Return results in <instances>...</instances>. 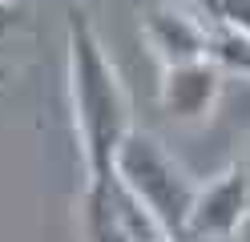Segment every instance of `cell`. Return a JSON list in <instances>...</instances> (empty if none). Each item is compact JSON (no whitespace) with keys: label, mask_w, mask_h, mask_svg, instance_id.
<instances>
[{"label":"cell","mask_w":250,"mask_h":242,"mask_svg":"<svg viewBox=\"0 0 250 242\" xmlns=\"http://www.w3.org/2000/svg\"><path fill=\"white\" fill-rule=\"evenodd\" d=\"M69 93L89 182H109L117 145L129 133V101L85 8L69 12Z\"/></svg>","instance_id":"cell-1"},{"label":"cell","mask_w":250,"mask_h":242,"mask_svg":"<svg viewBox=\"0 0 250 242\" xmlns=\"http://www.w3.org/2000/svg\"><path fill=\"white\" fill-rule=\"evenodd\" d=\"M113 174L146 202V210L162 222V230L169 238L174 242L186 238V222H190V210L198 202L202 186H194L190 174L149 133H137V129L125 133V141L117 145V157H113Z\"/></svg>","instance_id":"cell-2"},{"label":"cell","mask_w":250,"mask_h":242,"mask_svg":"<svg viewBox=\"0 0 250 242\" xmlns=\"http://www.w3.org/2000/svg\"><path fill=\"white\" fill-rule=\"evenodd\" d=\"M246 214H250L246 170H230L218 182L198 190V202L190 210V222H186V238H234V230Z\"/></svg>","instance_id":"cell-3"},{"label":"cell","mask_w":250,"mask_h":242,"mask_svg":"<svg viewBox=\"0 0 250 242\" xmlns=\"http://www.w3.org/2000/svg\"><path fill=\"white\" fill-rule=\"evenodd\" d=\"M222 93V65L214 57L169 65L162 77V109L174 121H202Z\"/></svg>","instance_id":"cell-4"},{"label":"cell","mask_w":250,"mask_h":242,"mask_svg":"<svg viewBox=\"0 0 250 242\" xmlns=\"http://www.w3.org/2000/svg\"><path fill=\"white\" fill-rule=\"evenodd\" d=\"M146 41H149L153 57H158L166 69L169 65L210 57V28H202L194 16H186V12H169V8L146 12Z\"/></svg>","instance_id":"cell-5"},{"label":"cell","mask_w":250,"mask_h":242,"mask_svg":"<svg viewBox=\"0 0 250 242\" xmlns=\"http://www.w3.org/2000/svg\"><path fill=\"white\" fill-rule=\"evenodd\" d=\"M210 57L222 65V69L250 77V32L234 28L222 16H214V24H210Z\"/></svg>","instance_id":"cell-6"},{"label":"cell","mask_w":250,"mask_h":242,"mask_svg":"<svg viewBox=\"0 0 250 242\" xmlns=\"http://www.w3.org/2000/svg\"><path fill=\"white\" fill-rule=\"evenodd\" d=\"M218 16L230 21L234 28L250 32V0H218Z\"/></svg>","instance_id":"cell-7"},{"label":"cell","mask_w":250,"mask_h":242,"mask_svg":"<svg viewBox=\"0 0 250 242\" xmlns=\"http://www.w3.org/2000/svg\"><path fill=\"white\" fill-rule=\"evenodd\" d=\"M202 8H210V16H218V0H198Z\"/></svg>","instance_id":"cell-8"},{"label":"cell","mask_w":250,"mask_h":242,"mask_svg":"<svg viewBox=\"0 0 250 242\" xmlns=\"http://www.w3.org/2000/svg\"><path fill=\"white\" fill-rule=\"evenodd\" d=\"M246 182H250V166H246Z\"/></svg>","instance_id":"cell-9"},{"label":"cell","mask_w":250,"mask_h":242,"mask_svg":"<svg viewBox=\"0 0 250 242\" xmlns=\"http://www.w3.org/2000/svg\"><path fill=\"white\" fill-rule=\"evenodd\" d=\"M12 4H21V0H12Z\"/></svg>","instance_id":"cell-10"}]
</instances>
